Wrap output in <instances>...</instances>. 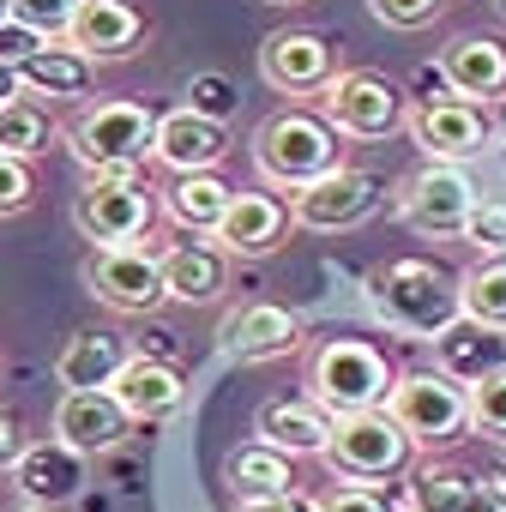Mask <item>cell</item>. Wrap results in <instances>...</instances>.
<instances>
[{
	"label": "cell",
	"instance_id": "d4e9b609",
	"mask_svg": "<svg viewBox=\"0 0 506 512\" xmlns=\"http://www.w3.org/2000/svg\"><path fill=\"white\" fill-rule=\"evenodd\" d=\"M434 368L446 380H458V386H476V380H488V374L506 368V332H488V326H476V320L458 314L434 338Z\"/></svg>",
	"mask_w": 506,
	"mask_h": 512
},
{
	"label": "cell",
	"instance_id": "ee69618b",
	"mask_svg": "<svg viewBox=\"0 0 506 512\" xmlns=\"http://www.w3.org/2000/svg\"><path fill=\"white\" fill-rule=\"evenodd\" d=\"M13 97H25V91H19V73H13V67H0V109H7Z\"/></svg>",
	"mask_w": 506,
	"mask_h": 512
},
{
	"label": "cell",
	"instance_id": "3957f363",
	"mask_svg": "<svg viewBox=\"0 0 506 512\" xmlns=\"http://www.w3.org/2000/svg\"><path fill=\"white\" fill-rule=\"evenodd\" d=\"M151 139H157V115L145 103H127V97L91 103L67 127V145L91 169V181H139V169L151 157Z\"/></svg>",
	"mask_w": 506,
	"mask_h": 512
},
{
	"label": "cell",
	"instance_id": "7bdbcfd3",
	"mask_svg": "<svg viewBox=\"0 0 506 512\" xmlns=\"http://www.w3.org/2000/svg\"><path fill=\"white\" fill-rule=\"evenodd\" d=\"M416 103H452V85H446V73L440 67H416Z\"/></svg>",
	"mask_w": 506,
	"mask_h": 512
},
{
	"label": "cell",
	"instance_id": "b9f144b4",
	"mask_svg": "<svg viewBox=\"0 0 506 512\" xmlns=\"http://www.w3.org/2000/svg\"><path fill=\"white\" fill-rule=\"evenodd\" d=\"M458 512H506V488H500V482H488V476H476Z\"/></svg>",
	"mask_w": 506,
	"mask_h": 512
},
{
	"label": "cell",
	"instance_id": "681fc988",
	"mask_svg": "<svg viewBox=\"0 0 506 512\" xmlns=\"http://www.w3.org/2000/svg\"><path fill=\"white\" fill-rule=\"evenodd\" d=\"M494 7H500V19H506V0H494Z\"/></svg>",
	"mask_w": 506,
	"mask_h": 512
},
{
	"label": "cell",
	"instance_id": "ffe728a7",
	"mask_svg": "<svg viewBox=\"0 0 506 512\" xmlns=\"http://www.w3.org/2000/svg\"><path fill=\"white\" fill-rule=\"evenodd\" d=\"M157 260H163V296L181 308H205L229 290V253L217 241H175Z\"/></svg>",
	"mask_w": 506,
	"mask_h": 512
},
{
	"label": "cell",
	"instance_id": "7402d4cb",
	"mask_svg": "<svg viewBox=\"0 0 506 512\" xmlns=\"http://www.w3.org/2000/svg\"><path fill=\"white\" fill-rule=\"evenodd\" d=\"M127 362H133V344L121 332H109V326H91V332L67 338V350L55 356V380L67 392H109Z\"/></svg>",
	"mask_w": 506,
	"mask_h": 512
},
{
	"label": "cell",
	"instance_id": "e0dca14e",
	"mask_svg": "<svg viewBox=\"0 0 506 512\" xmlns=\"http://www.w3.org/2000/svg\"><path fill=\"white\" fill-rule=\"evenodd\" d=\"M127 434H133V416L115 404V392H61V404H55V440L73 446L79 458L115 452Z\"/></svg>",
	"mask_w": 506,
	"mask_h": 512
},
{
	"label": "cell",
	"instance_id": "9a60e30c",
	"mask_svg": "<svg viewBox=\"0 0 506 512\" xmlns=\"http://www.w3.org/2000/svg\"><path fill=\"white\" fill-rule=\"evenodd\" d=\"M290 235V199L278 193H235L223 223L211 229V241L229 253V260H266V253H278Z\"/></svg>",
	"mask_w": 506,
	"mask_h": 512
},
{
	"label": "cell",
	"instance_id": "4316f807",
	"mask_svg": "<svg viewBox=\"0 0 506 512\" xmlns=\"http://www.w3.org/2000/svg\"><path fill=\"white\" fill-rule=\"evenodd\" d=\"M91 85H97V61L79 55L73 43H43L19 67V91L25 97H85Z\"/></svg>",
	"mask_w": 506,
	"mask_h": 512
},
{
	"label": "cell",
	"instance_id": "f35d334b",
	"mask_svg": "<svg viewBox=\"0 0 506 512\" xmlns=\"http://www.w3.org/2000/svg\"><path fill=\"white\" fill-rule=\"evenodd\" d=\"M37 49H43L37 31H25V25H0V67H13V73H19Z\"/></svg>",
	"mask_w": 506,
	"mask_h": 512
},
{
	"label": "cell",
	"instance_id": "f1b7e54d",
	"mask_svg": "<svg viewBox=\"0 0 506 512\" xmlns=\"http://www.w3.org/2000/svg\"><path fill=\"white\" fill-rule=\"evenodd\" d=\"M476 476H464L452 458H416L404 470V500L398 512H458Z\"/></svg>",
	"mask_w": 506,
	"mask_h": 512
},
{
	"label": "cell",
	"instance_id": "f546056e",
	"mask_svg": "<svg viewBox=\"0 0 506 512\" xmlns=\"http://www.w3.org/2000/svg\"><path fill=\"white\" fill-rule=\"evenodd\" d=\"M458 314L488 332H506V253L458 272Z\"/></svg>",
	"mask_w": 506,
	"mask_h": 512
},
{
	"label": "cell",
	"instance_id": "d6986e66",
	"mask_svg": "<svg viewBox=\"0 0 506 512\" xmlns=\"http://www.w3.org/2000/svg\"><path fill=\"white\" fill-rule=\"evenodd\" d=\"M434 67L446 73L452 97H464V103H482V109H488L494 97H506V43H500V37L464 31V37H452V43L440 49Z\"/></svg>",
	"mask_w": 506,
	"mask_h": 512
},
{
	"label": "cell",
	"instance_id": "e575fe53",
	"mask_svg": "<svg viewBox=\"0 0 506 512\" xmlns=\"http://www.w3.org/2000/svg\"><path fill=\"white\" fill-rule=\"evenodd\" d=\"M446 7H452V0H368V13H374L380 25H392V31H422V25H434Z\"/></svg>",
	"mask_w": 506,
	"mask_h": 512
},
{
	"label": "cell",
	"instance_id": "bcb514c9",
	"mask_svg": "<svg viewBox=\"0 0 506 512\" xmlns=\"http://www.w3.org/2000/svg\"><path fill=\"white\" fill-rule=\"evenodd\" d=\"M0 25H13V0H0Z\"/></svg>",
	"mask_w": 506,
	"mask_h": 512
},
{
	"label": "cell",
	"instance_id": "7c38bea8",
	"mask_svg": "<svg viewBox=\"0 0 506 512\" xmlns=\"http://www.w3.org/2000/svg\"><path fill=\"white\" fill-rule=\"evenodd\" d=\"M404 127H410V145L428 163H458L464 169L470 157H482L494 145V115L482 103H464V97H452V103H416L404 115Z\"/></svg>",
	"mask_w": 506,
	"mask_h": 512
},
{
	"label": "cell",
	"instance_id": "603a6c76",
	"mask_svg": "<svg viewBox=\"0 0 506 512\" xmlns=\"http://www.w3.org/2000/svg\"><path fill=\"white\" fill-rule=\"evenodd\" d=\"M139 37H145V19L127 0H79V13L67 25V43L91 61H121L139 49Z\"/></svg>",
	"mask_w": 506,
	"mask_h": 512
},
{
	"label": "cell",
	"instance_id": "d6a6232c",
	"mask_svg": "<svg viewBox=\"0 0 506 512\" xmlns=\"http://www.w3.org/2000/svg\"><path fill=\"white\" fill-rule=\"evenodd\" d=\"M73 13H79V0H13V25L37 31L43 43H61L67 25H73Z\"/></svg>",
	"mask_w": 506,
	"mask_h": 512
},
{
	"label": "cell",
	"instance_id": "9c48e42d",
	"mask_svg": "<svg viewBox=\"0 0 506 512\" xmlns=\"http://www.w3.org/2000/svg\"><path fill=\"white\" fill-rule=\"evenodd\" d=\"M73 223L97 247H139L157 223V199L145 181H85L73 199Z\"/></svg>",
	"mask_w": 506,
	"mask_h": 512
},
{
	"label": "cell",
	"instance_id": "7dc6e473",
	"mask_svg": "<svg viewBox=\"0 0 506 512\" xmlns=\"http://www.w3.org/2000/svg\"><path fill=\"white\" fill-rule=\"evenodd\" d=\"M7 512H43V506H25V500H19V506H7Z\"/></svg>",
	"mask_w": 506,
	"mask_h": 512
},
{
	"label": "cell",
	"instance_id": "44dd1931",
	"mask_svg": "<svg viewBox=\"0 0 506 512\" xmlns=\"http://www.w3.org/2000/svg\"><path fill=\"white\" fill-rule=\"evenodd\" d=\"M332 416L314 404V398H266L260 404V422H253V440L278 446L284 458H320L332 446Z\"/></svg>",
	"mask_w": 506,
	"mask_h": 512
},
{
	"label": "cell",
	"instance_id": "8d00e7d4",
	"mask_svg": "<svg viewBox=\"0 0 506 512\" xmlns=\"http://www.w3.org/2000/svg\"><path fill=\"white\" fill-rule=\"evenodd\" d=\"M187 97H193L187 109H193V115H211V121H223V115L235 109V91H229V79H217V73H199V79L187 85Z\"/></svg>",
	"mask_w": 506,
	"mask_h": 512
},
{
	"label": "cell",
	"instance_id": "ac0fdd59",
	"mask_svg": "<svg viewBox=\"0 0 506 512\" xmlns=\"http://www.w3.org/2000/svg\"><path fill=\"white\" fill-rule=\"evenodd\" d=\"M7 476H13V488H19L25 506L55 512V506H67V500L85 488V458H79L73 446H61V440H31L25 458H19Z\"/></svg>",
	"mask_w": 506,
	"mask_h": 512
},
{
	"label": "cell",
	"instance_id": "60d3db41",
	"mask_svg": "<svg viewBox=\"0 0 506 512\" xmlns=\"http://www.w3.org/2000/svg\"><path fill=\"white\" fill-rule=\"evenodd\" d=\"M235 512H320V500L314 494H278V500H235Z\"/></svg>",
	"mask_w": 506,
	"mask_h": 512
},
{
	"label": "cell",
	"instance_id": "6da1fadb",
	"mask_svg": "<svg viewBox=\"0 0 506 512\" xmlns=\"http://www.w3.org/2000/svg\"><path fill=\"white\" fill-rule=\"evenodd\" d=\"M362 296H368V314L398 332V338H416V344H434L452 320H458V278L422 253L410 260H386L362 278Z\"/></svg>",
	"mask_w": 506,
	"mask_h": 512
},
{
	"label": "cell",
	"instance_id": "83f0119b",
	"mask_svg": "<svg viewBox=\"0 0 506 512\" xmlns=\"http://www.w3.org/2000/svg\"><path fill=\"white\" fill-rule=\"evenodd\" d=\"M229 199H235V187H229L223 175H175V181H169V193H163V211H169L181 229L211 235V229L223 223Z\"/></svg>",
	"mask_w": 506,
	"mask_h": 512
},
{
	"label": "cell",
	"instance_id": "74e56055",
	"mask_svg": "<svg viewBox=\"0 0 506 512\" xmlns=\"http://www.w3.org/2000/svg\"><path fill=\"white\" fill-rule=\"evenodd\" d=\"M320 512H398V506H392L380 488H344V482H338V488L320 500Z\"/></svg>",
	"mask_w": 506,
	"mask_h": 512
},
{
	"label": "cell",
	"instance_id": "8fae6325",
	"mask_svg": "<svg viewBox=\"0 0 506 512\" xmlns=\"http://www.w3.org/2000/svg\"><path fill=\"white\" fill-rule=\"evenodd\" d=\"M85 290L109 314H157L163 296V260L151 247H97L85 260Z\"/></svg>",
	"mask_w": 506,
	"mask_h": 512
},
{
	"label": "cell",
	"instance_id": "2e32d148",
	"mask_svg": "<svg viewBox=\"0 0 506 512\" xmlns=\"http://www.w3.org/2000/svg\"><path fill=\"white\" fill-rule=\"evenodd\" d=\"M217 350L229 362H278V356L302 350V320L278 302H247L217 326Z\"/></svg>",
	"mask_w": 506,
	"mask_h": 512
},
{
	"label": "cell",
	"instance_id": "ab89813d",
	"mask_svg": "<svg viewBox=\"0 0 506 512\" xmlns=\"http://www.w3.org/2000/svg\"><path fill=\"white\" fill-rule=\"evenodd\" d=\"M25 446H31V440H25V422H19L13 410H0V470H13V464L25 458Z\"/></svg>",
	"mask_w": 506,
	"mask_h": 512
},
{
	"label": "cell",
	"instance_id": "4fadbf2b",
	"mask_svg": "<svg viewBox=\"0 0 506 512\" xmlns=\"http://www.w3.org/2000/svg\"><path fill=\"white\" fill-rule=\"evenodd\" d=\"M338 73V49L320 31H272L260 43V79L284 97H320Z\"/></svg>",
	"mask_w": 506,
	"mask_h": 512
},
{
	"label": "cell",
	"instance_id": "8992f818",
	"mask_svg": "<svg viewBox=\"0 0 506 512\" xmlns=\"http://www.w3.org/2000/svg\"><path fill=\"white\" fill-rule=\"evenodd\" d=\"M320 458L344 488H380V482H392L416 464V446L386 410H362V416H338L332 446Z\"/></svg>",
	"mask_w": 506,
	"mask_h": 512
},
{
	"label": "cell",
	"instance_id": "f907efd6",
	"mask_svg": "<svg viewBox=\"0 0 506 512\" xmlns=\"http://www.w3.org/2000/svg\"><path fill=\"white\" fill-rule=\"evenodd\" d=\"M500 163H506V145H500Z\"/></svg>",
	"mask_w": 506,
	"mask_h": 512
},
{
	"label": "cell",
	"instance_id": "5bb4252c",
	"mask_svg": "<svg viewBox=\"0 0 506 512\" xmlns=\"http://www.w3.org/2000/svg\"><path fill=\"white\" fill-rule=\"evenodd\" d=\"M151 157L169 175H217V163L229 157V127L211 115H193V109H169V115H157Z\"/></svg>",
	"mask_w": 506,
	"mask_h": 512
},
{
	"label": "cell",
	"instance_id": "5b68a950",
	"mask_svg": "<svg viewBox=\"0 0 506 512\" xmlns=\"http://www.w3.org/2000/svg\"><path fill=\"white\" fill-rule=\"evenodd\" d=\"M386 416L410 434V446L422 458H440L446 446H458L470 434V386L446 380L440 368L398 374L392 380V398H386Z\"/></svg>",
	"mask_w": 506,
	"mask_h": 512
},
{
	"label": "cell",
	"instance_id": "f6af8a7d",
	"mask_svg": "<svg viewBox=\"0 0 506 512\" xmlns=\"http://www.w3.org/2000/svg\"><path fill=\"white\" fill-rule=\"evenodd\" d=\"M488 482H500V488H506V446L494 452V470H488Z\"/></svg>",
	"mask_w": 506,
	"mask_h": 512
},
{
	"label": "cell",
	"instance_id": "836d02e7",
	"mask_svg": "<svg viewBox=\"0 0 506 512\" xmlns=\"http://www.w3.org/2000/svg\"><path fill=\"white\" fill-rule=\"evenodd\" d=\"M458 241H476L482 260L506 253V199H476V211H470V223H464Z\"/></svg>",
	"mask_w": 506,
	"mask_h": 512
},
{
	"label": "cell",
	"instance_id": "4dcf8cb0",
	"mask_svg": "<svg viewBox=\"0 0 506 512\" xmlns=\"http://www.w3.org/2000/svg\"><path fill=\"white\" fill-rule=\"evenodd\" d=\"M49 109L37 97H13L7 109H0V157H19L31 163L37 151H49Z\"/></svg>",
	"mask_w": 506,
	"mask_h": 512
},
{
	"label": "cell",
	"instance_id": "30bf717a",
	"mask_svg": "<svg viewBox=\"0 0 506 512\" xmlns=\"http://www.w3.org/2000/svg\"><path fill=\"white\" fill-rule=\"evenodd\" d=\"M380 199H386V193H380V175L338 163L332 175H320V181H308L302 193H290V223H296V229H314V235H338V229L368 223V217L380 211Z\"/></svg>",
	"mask_w": 506,
	"mask_h": 512
},
{
	"label": "cell",
	"instance_id": "277c9868",
	"mask_svg": "<svg viewBox=\"0 0 506 512\" xmlns=\"http://www.w3.org/2000/svg\"><path fill=\"white\" fill-rule=\"evenodd\" d=\"M392 362L380 344L368 338H326L308 362V398L338 422V416H362V410H386L392 398Z\"/></svg>",
	"mask_w": 506,
	"mask_h": 512
},
{
	"label": "cell",
	"instance_id": "ba28073f",
	"mask_svg": "<svg viewBox=\"0 0 506 512\" xmlns=\"http://www.w3.org/2000/svg\"><path fill=\"white\" fill-rule=\"evenodd\" d=\"M476 181L458 169V163H422L404 187H398V211L416 235H434V241H452L464 235L470 211H476Z\"/></svg>",
	"mask_w": 506,
	"mask_h": 512
},
{
	"label": "cell",
	"instance_id": "52a82bcc",
	"mask_svg": "<svg viewBox=\"0 0 506 512\" xmlns=\"http://www.w3.org/2000/svg\"><path fill=\"white\" fill-rule=\"evenodd\" d=\"M320 115L332 121L338 139H356V145H374L386 133L404 127V91L386 79V73H368V67H344L326 91H320Z\"/></svg>",
	"mask_w": 506,
	"mask_h": 512
},
{
	"label": "cell",
	"instance_id": "cb8c5ba5",
	"mask_svg": "<svg viewBox=\"0 0 506 512\" xmlns=\"http://www.w3.org/2000/svg\"><path fill=\"white\" fill-rule=\"evenodd\" d=\"M109 392H115V404H121V410L133 416V428H139V422L175 416L187 386H181V368H175V362H157V356H139V350H133V362L115 374Z\"/></svg>",
	"mask_w": 506,
	"mask_h": 512
},
{
	"label": "cell",
	"instance_id": "c3c4849f",
	"mask_svg": "<svg viewBox=\"0 0 506 512\" xmlns=\"http://www.w3.org/2000/svg\"><path fill=\"white\" fill-rule=\"evenodd\" d=\"M272 7H296V0H272Z\"/></svg>",
	"mask_w": 506,
	"mask_h": 512
},
{
	"label": "cell",
	"instance_id": "d590c367",
	"mask_svg": "<svg viewBox=\"0 0 506 512\" xmlns=\"http://www.w3.org/2000/svg\"><path fill=\"white\" fill-rule=\"evenodd\" d=\"M31 193H37V181H31V163H19V157H0V217H19V211L31 205Z\"/></svg>",
	"mask_w": 506,
	"mask_h": 512
},
{
	"label": "cell",
	"instance_id": "7a4b0ae2",
	"mask_svg": "<svg viewBox=\"0 0 506 512\" xmlns=\"http://www.w3.org/2000/svg\"><path fill=\"white\" fill-rule=\"evenodd\" d=\"M338 163H344V139L308 103H290V109L266 115L260 133H253V169H260V181H272L284 193H302L308 181L332 175Z\"/></svg>",
	"mask_w": 506,
	"mask_h": 512
},
{
	"label": "cell",
	"instance_id": "484cf974",
	"mask_svg": "<svg viewBox=\"0 0 506 512\" xmlns=\"http://www.w3.org/2000/svg\"><path fill=\"white\" fill-rule=\"evenodd\" d=\"M223 482L235 500H278V494H296V458H284L266 440H247L223 458Z\"/></svg>",
	"mask_w": 506,
	"mask_h": 512
},
{
	"label": "cell",
	"instance_id": "1f68e13d",
	"mask_svg": "<svg viewBox=\"0 0 506 512\" xmlns=\"http://www.w3.org/2000/svg\"><path fill=\"white\" fill-rule=\"evenodd\" d=\"M470 434L506 446V368L470 386Z\"/></svg>",
	"mask_w": 506,
	"mask_h": 512
}]
</instances>
